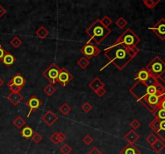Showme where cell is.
I'll use <instances>...</instances> for the list:
<instances>
[{"label":"cell","mask_w":165,"mask_h":154,"mask_svg":"<svg viewBox=\"0 0 165 154\" xmlns=\"http://www.w3.org/2000/svg\"><path fill=\"white\" fill-rule=\"evenodd\" d=\"M104 55L110 60V63L106 64L103 68L100 69L102 72L110 63H112L119 70H123L127 66V64L136 57V55L130 51L129 49L125 48L120 44L114 43L110 47L105 49Z\"/></svg>","instance_id":"cell-1"},{"label":"cell","mask_w":165,"mask_h":154,"mask_svg":"<svg viewBox=\"0 0 165 154\" xmlns=\"http://www.w3.org/2000/svg\"><path fill=\"white\" fill-rule=\"evenodd\" d=\"M85 32L90 37L89 42L93 41L97 44H100L107 36L111 34V30L105 28L100 22V19H97L87 28Z\"/></svg>","instance_id":"cell-2"},{"label":"cell","mask_w":165,"mask_h":154,"mask_svg":"<svg viewBox=\"0 0 165 154\" xmlns=\"http://www.w3.org/2000/svg\"><path fill=\"white\" fill-rule=\"evenodd\" d=\"M129 92L131 95L137 100V101H139V100H140L148 95L158 94L156 85L147 86L145 84L139 82V81H137L133 86L131 87V88L129 89Z\"/></svg>","instance_id":"cell-3"},{"label":"cell","mask_w":165,"mask_h":154,"mask_svg":"<svg viewBox=\"0 0 165 154\" xmlns=\"http://www.w3.org/2000/svg\"><path fill=\"white\" fill-rule=\"evenodd\" d=\"M140 38L135 32L131 29L127 28L123 34L119 36L117 39L116 42L114 43L115 44H120L125 48L130 49L133 47L137 46L140 42Z\"/></svg>","instance_id":"cell-4"},{"label":"cell","mask_w":165,"mask_h":154,"mask_svg":"<svg viewBox=\"0 0 165 154\" xmlns=\"http://www.w3.org/2000/svg\"><path fill=\"white\" fill-rule=\"evenodd\" d=\"M145 68L155 78L159 79L165 74V62L159 56L156 55Z\"/></svg>","instance_id":"cell-5"},{"label":"cell","mask_w":165,"mask_h":154,"mask_svg":"<svg viewBox=\"0 0 165 154\" xmlns=\"http://www.w3.org/2000/svg\"><path fill=\"white\" fill-rule=\"evenodd\" d=\"M162 98H163V96L159 94H155V95H148L144 98L141 99L138 102H139L141 104L145 107L150 112L152 113L156 109L159 105Z\"/></svg>","instance_id":"cell-6"},{"label":"cell","mask_w":165,"mask_h":154,"mask_svg":"<svg viewBox=\"0 0 165 154\" xmlns=\"http://www.w3.org/2000/svg\"><path fill=\"white\" fill-rule=\"evenodd\" d=\"M80 51L83 55H85V57L87 58L89 60L93 57L97 56L101 53V50L99 49V47L89 41H87L85 44L81 47Z\"/></svg>","instance_id":"cell-7"},{"label":"cell","mask_w":165,"mask_h":154,"mask_svg":"<svg viewBox=\"0 0 165 154\" xmlns=\"http://www.w3.org/2000/svg\"><path fill=\"white\" fill-rule=\"evenodd\" d=\"M60 71H61V68L56 63H53L45 71H44L42 75L49 80L51 85H55L57 82Z\"/></svg>","instance_id":"cell-8"},{"label":"cell","mask_w":165,"mask_h":154,"mask_svg":"<svg viewBox=\"0 0 165 154\" xmlns=\"http://www.w3.org/2000/svg\"><path fill=\"white\" fill-rule=\"evenodd\" d=\"M156 35L161 40H165V19L161 18L153 27L148 28Z\"/></svg>","instance_id":"cell-9"},{"label":"cell","mask_w":165,"mask_h":154,"mask_svg":"<svg viewBox=\"0 0 165 154\" xmlns=\"http://www.w3.org/2000/svg\"><path fill=\"white\" fill-rule=\"evenodd\" d=\"M73 79V76L69 72V71L65 68H61L59 76L57 78V83L62 87H66Z\"/></svg>","instance_id":"cell-10"},{"label":"cell","mask_w":165,"mask_h":154,"mask_svg":"<svg viewBox=\"0 0 165 154\" xmlns=\"http://www.w3.org/2000/svg\"><path fill=\"white\" fill-rule=\"evenodd\" d=\"M42 101H41L36 95H33L30 97L28 101L26 102V105L28 106V108H29V112H28V117H29L30 114H31L32 112L37 111V110L42 106Z\"/></svg>","instance_id":"cell-11"},{"label":"cell","mask_w":165,"mask_h":154,"mask_svg":"<svg viewBox=\"0 0 165 154\" xmlns=\"http://www.w3.org/2000/svg\"><path fill=\"white\" fill-rule=\"evenodd\" d=\"M58 119H59V117L52 110H48L41 117V120H42L43 122H45L49 127L53 126L58 120Z\"/></svg>","instance_id":"cell-12"},{"label":"cell","mask_w":165,"mask_h":154,"mask_svg":"<svg viewBox=\"0 0 165 154\" xmlns=\"http://www.w3.org/2000/svg\"><path fill=\"white\" fill-rule=\"evenodd\" d=\"M151 76H152V75L151 74L150 72H148L146 68H142L136 73L134 79L137 80V81H139V82L146 83L147 81L150 79V77Z\"/></svg>","instance_id":"cell-13"},{"label":"cell","mask_w":165,"mask_h":154,"mask_svg":"<svg viewBox=\"0 0 165 154\" xmlns=\"http://www.w3.org/2000/svg\"><path fill=\"white\" fill-rule=\"evenodd\" d=\"M26 82H27L26 79L24 78V77H23L20 73H16V74L13 76L11 80H10V81H9L10 84H12V85H16V86H18V87H20V88H23V87L25 86Z\"/></svg>","instance_id":"cell-14"},{"label":"cell","mask_w":165,"mask_h":154,"mask_svg":"<svg viewBox=\"0 0 165 154\" xmlns=\"http://www.w3.org/2000/svg\"><path fill=\"white\" fill-rule=\"evenodd\" d=\"M6 99L8 100L10 103H11V104L17 106L23 100V96L20 92H11L6 96Z\"/></svg>","instance_id":"cell-15"},{"label":"cell","mask_w":165,"mask_h":154,"mask_svg":"<svg viewBox=\"0 0 165 154\" xmlns=\"http://www.w3.org/2000/svg\"><path fill=\"white\" fill-rule=\"evenodd\" d=\"M119 154H143L134 144L128 143L121 150Z\"/></svg>","instance_id":"cell-16"},{"label":"cell","mask_w":165,"mask_h":154,"mask_svg":"<svg viewBox=\"0 0 165 154\" xmlns=\"http://www.w3.org/2000/svg\"><path fill=\"white\" fill-rule=\"evenodd\" d=\"M124 138H125L126 141H127L129 143L135 144L138 140L139 139V135L135 130L131 129V130H130V131L126 134Z\"/></svg>","instance_id":"cell-17"},{"label":"cell","mask_w":165,"mask_h":154,"mask_svg":"<svg viewBox=\"0 0 165 154\" xmlns=\"http://www.w3.org/2000/svg\"><path fill=\"white\" fill-rule=\"evenodd\" d=\"M15 61H16V58H15L11 53L8 52V51H6L4 57L2 59V63H4L6 67H8L9 68V67H11V66L15 63Z\"/></svg>","instance_id":"cell-18"},{"label":"cell","mask_w":165,"mask_h":154,"mask_svg":"<svg viewBox=\"0 0 165 154\" xmlns=\"http://www.w3.org/2000/svg\"><path fill=\"white\" fill-rule=\"evenodd\" d=\"M89 87L93 90V92L97 91V89L100 88H105V84L102 80H100L98 77H95L92 80L91 82L89 84Z\"/></svg>","instance_id":"cell-19"},{"label":"cell","mask_w":165,"mask_h":154,"mask_svg":"<svg viewBox=\"0 0 165 154\" xmlns=\"http://www.w3.org/2000/svg\"><path fill=\"white\" fill-rule=\"evenodd\" d=\"M20 133H21L22 137L23 138H25L27 140L31 139L32 137V136L34 135V131H33V129L31 128L28 125H26V126L23 127L21 129V131H20Z\"/></svg>","instance_id":"cell-20"},{"label":"cell","mask_w":165,"mask_h":154,"mask_svg":"<svg viewBox=\"0 0 165 154\" xmlns=\"http://www.w3.org/2000/svg\"><path fill=\"white\" fill-rule=\"evenodd\" d=\"M49 34V30L47 29L45 27H44V26H40V28L36 31V35L37 36V37H39L41 39L47 38Z\"/></svg>","instance_id":"cell-21"},{"label":"cell","mask_w":165,"mask_h":154,"mask_svg":"<svg viewBox=\"0 0 165 154\" xmlns=\"http://www.w3.org/2000/svg\"><path fill=\"white\" fill-rule=\"evenodd\" d=\"M151 148L154 150L155 152H156L157 153H159V152H160L161 151L165 148V144L163 141H161L160 139L158 138V140L153 144L152 145H151Z\"/></svg>","instance_id":"cell-22"},{"label":"cell","mask_w":165,"mask_h":154,"mask_svg":"<svg viewBox=\"0 0 165 154\" xmlns=\"http://www.w3.org/2000/svg\"><path fill=\"white\" fill-rule=\"evenodd\" d=\"M152 115L155 119H158L159 120H165V109L161 108H157L152 112Z\"/></svg>","instance_id":"cell-23"},{"label":"cell","mask_w":165,"mask_h":154,"mask_svg":"<svg viewBox=\"0 0 165 154\" xmlns=\"http://www.w3.org/2000/svg\"><path fill=\"white\" fill-rule=\"evenodd\" d=\"M155 134L159 137L161 141H165V120H161L159 129Z\"/></svg>","instance_id":"cell-24"},{"label":"cell","mask_w":165,"mask_h":154,"mask_svg":"<svg viewBox=\"0 0 165 154\" xmlns=\"http://www.w3.org/2000/svg\"><path fill=\"white\" fill-rule=\"evenodd\" d=\"M13 125H15L17 129H22L23 127H24V125H26V121L25 120H23L22 116H17L15 120H13Z\"/></svg>","instance_id":"cell-25"},{"label":"cell","mask_w":165,"mask_h":154,"mask_svg":"<svg viewBox=\"0 0 165 154\" xmlns=\"http://www.w3.org/2000/svg\"><path fill=\"white\" fill-rule=\"evenodd\" d=\"M143 2L148 9H154L160 2V0H143Z\"/></svg>","instance_id":"cell-26"},{"label":"cell","mask_w":165,"mask_h":154,"mask_svg":"<svg viewBox=\"0 0 165 154\" xmlns=\"http://www.w3.org/2000/svg\"><path fill=\"white\" fill-rule=\"evenodd\" d=\"M59 111L62 115H64V116H67V115L72 111V108H71L67 103H64L59 108Z\"/></svg>","instance_id":"cell-27"},{"label":"cell","mask_w":165,"mask_h":154,"mask_svg":"<svg viewBox=\"0 0 165 154\" xmlns=\"http://www.w3.org/2000/svg\"><path fill=\"white\" fill-rule=\"evenodd\" d=\"M159 125H160V120L155 118L154 120L149 124V128H150L155 133H156L157 131H158L159 129Z\"/></svg>","instance_id":"cell-28"},{"label":"cell","mask_w":165,"mask_h":154,"mask_svg":"<svg viewBox=\"0 0 165 154\" xmlns=\"http://www.w3.org/2000/svg\"><path fill=\"white\" fill-rule=\"evenodd\" d=\"M43 91H44V92H45L48 96H52L56 92V88L54 85L49 84V85H48L45 87V88L43 89Z\"/></svg>","instance_id":"cell-29"},{"label":"cell","mask_w":165,"mask_h":154,"mask_svg":"<svg viewBox=\"0 0 165 154\" xmlns=\"http://www.w3.org/2000/svg\"><path fill=\"white\" fill-rule=\"evenodd\" d=\"M89 60L87 58H85V56L80 58L77 61V65L80 67L81 69H85V68L89 65Z\"/></svg>","instance_id":"cell-30"},{"label":"cell","mask_w":165,"mask_h":154,"mask_svg":"<svg viewBox=\"0 0 165 154\" xmlns=\"http://www.w3.org/2000/svg\"><path fill=\"white\" fill-rule=\"evenodd\" d=\"M127 24H128V22H127V19H125L123 17L119 18V19H117V21L115 22V25L119 28H120V29L125 28L127 26Z\"/></svg>","instance_id":"cell-31"},{"label":"cell","mask_w":165,"mask_h":154,"mask_svg":"<svg viewBox=\"0 0 165 154\" xmlns=\"http://www.w3.org/2000/svg\"><path fill=\"white\" fill-rule=\"evenodd\" d=\"M10 43H11V45L13 47L18 48V47H19L21 46L22 43H23V41H22L18 36H15L14 38L11 39V40L10 41Z\"/></svg>","instance_id":"cell-32"},{"label":"cell","mask_w":165,"mask_h":154,"mask_svg":"<svg viewBox=\"0 0 165 154\" xmlns=\"http://www.w3.org/2000/svg\"><path fill=\"white\" fill-rule=\"evenodd\" d=\"M100 22H101L102 25L106 28H109V27L113 23L112 19H110L108 15H105L102 19H100Z\"/></svg>","instance_id":"cell-33"},{"label":"cell","mask_w":165,"mask_h":154,"mask_svg":"<svg viewBox=\"0 0 165 154\" xmlns=\"http://www.w3.org/2000/svg\"><path fill=\"white\" fill-rule=\"evenodd\" d=\"M73 148L69 145L68 144H65L60 148V152L62 154H70L72 152Z\"/></svg>","instance_id":"cell-34"},{"label":"cell","mask_w":165,"mask_h":154,"mask_svg":"<svg viewBox=\"0 0 165 154\" xmlns=\"http://www.w3.org/2000/svg\"><path fill=\"white\" fill-rule=\"evenodd\" d=\"M157 140H158V137L155 136V134H154V133H151V134L148 135V137H147L146 141L150 145H152Z\"/></svg>","instance_id":"cell-35"},{"label":"cell","mask_w":165,"mask_h":154,"mask_svg":"<svg viewBox=\"0 0 165 154\" xmlns=\"http://www.w3.org/2000/svg\"><path fill=\"white\" fill-rule=\"evenodd\" d=\"M81 108L82 111H84L85 113H89V112L93 109V106H92L89 102H85V103L81 105Z\"/></svg>","instance_id":"cell-36"},{"label":"cell","mask_w":165,"mask_h":154,"mask_svg":"<svg viewBox=\"0 0 165 154\" xmlns=\"http://www.w3.org/2000/svg\"><path fill=\"white\" fill-rule=\"evenodd\" d=\"M130 126L131 127V129L136 131L138 129H139L140 126H141V123H140L137 119H134V120L130 123Z\"/></svg>","instance_id":"cell-37"},{"label":"cell","mask_w":165,"mask_h":154,"mask_svg":"<svg viewBox=\"0 0 165 154\" xmlns=\"http://www.w3.org/2000/svg\"><path fill=\"white\" fill-rule=\"evenodd\" d=\"M50 141H51L54 145H56L61 144V141H60V140H59V137H58V133H57V132L53 133V135L50 137Z\"/></svg>","instance_id":"cell-38"},{"label":"cell","mask_w":165,"mask_h":154,"mask_svg":"<svg viewBox=\"0 0 165 154\" xmlns=\"http://www.w3.org/2000/svg\"><path fill=\"white\" fill-rule=\"evenodd\" d=\"M7 87H8L9 89L11 90V92H20V91L22 90V88L12 85V84H10L9 82L8 84H7Z\"/></svg>","instance_id":"cell-39"},{"label":"cell","mask_w":165,"mask_h":154,"mask_svg":"<svg viewBox=\"0 0 165 154\" xmlns=\"http://www.w3.org/2000/svg\"><path fill=\"white\" fill-rule=\"evenodd\" d=\"M32 141L34 142V143L39 144V143H40V142L42 141L43 137H42V136L40 135V133H35L34 135L32 136Z\"/></svg>","instance_id":"cell-40"},{"label":"cell","mask_w":165,"mask_h":154,"mask_svg":"<svg viewBox=\"0 0 165 154\" xmlns=\"http://www.w3.org/2000/svg\"><path fill=\"white\" fill-rule=\"evenodd\" d=\"M83 142L86 145H90L93 142V137H91V136H89V135H86L85 136V137H83V139H82Z\"/></svg>","instance_id":"cell-41"},{"label":"cell","mask_w":165,"mask_h":154,"mask_svg":"<svg viewBox=\"0 0 165 154\" xmlns=\"http://www.w3.org/2000/svg\"><path fill=\"white\" fill-rule=\"evenodd\" d=\"M94 92H95V94L97 96L102 97L106 93V90L105 89V88H100L97 89V91H95Z\"/></svg>","instance_id":"cell-42"},{"label":"cell","mask_w":165,"mask_h":154,"mask_svg":"<svg viewBox=\"0 0 165 154\" xmlns=\"http://www.w3.org/2000/svg\"><path fill=\"white\" fill-rule=\"evenodd\" d=\"M87 154H103V153H102V151H100V150L98 149V148H97V147H93V148H92V149Z\"/></svg>","instance_id":"cell-43"},{"label":"cell","mask_w":165,"mask_h":154,"mask_svg":"<svg viewBox=\"0 0 165 154\" xmlns=\"http://www.w3.org/2000/svg\"><path fill=\"white\" fill-rule=\"evenodd\" d=\"M58 137H59V140L60 141H61V143H62V142L65 141L67 139V137H66V135L63 133V132H60V133H58Z\"/></svg>","instance_id":"cell-44"},{"label":"cell","mask_w":165,"mask_h":154,"mask_svg":"<svg viewBox=\"0 0 165 154\" xmlns=\"http://www.w3.org/2000/svg\"><path fill=\"white\" fill-rule=\"evenodd\" d=\"M6 50L2 47V45L0 44V62L2 61V59L4 57L5 54H6Z\"/></svg>","instance_id":"cell-45"},{"label":"cell","mask_w":165,"mask_h":154,"mask_svg":"<svg viewBox=\"0 0 165 154\" xmlns=\"http://www.w3.org/2000/svg\"><path fill=\"white\" fill-rule=\"evenodd\" d=\"M6 13V9H5L2 5H0V18H2Z\"/></svg>","instance_id":"cell-46"},{"label":"cell","mask_w":165,"mask_h":154,"mask_svg":"<svg viewBox=\"0 0 165 154\" xmlns=\"http://www.w3.org/2000/svg\"><path fill=\"white\" fill-rule=\"evenodd\" d=\"M158 108H163V109H165V97L162 98V100H161V101H160V103H159V105Z\"/></svg>","instance_id":"cell-47"},{"label":"cell","mask_w":165,"mask_h":154,"mask_svg":"<svg viewBox=\"0 0 165 154\" xmlns=\"http://www.w3.org/2000/svg\"><path fill=\"white\" fill-rule=\"evenodd\" d=\"M3 84H4V82H3V80H2V79L0 78V88H1V87L2 86V85H3Z\"/></svg>","instance_id":"cell-48"},{"label":"cell","mask_w":165,"mask_h":154,"mask_svg":"<svg viewBox=\"0 0 165 154\" xmlns=\"http://www.w3.org/2000/svg\"><path fill=\"white\" fill-rule=\"evenodd\" d=\"M162 79H163V80H164V81H165V74H164V76H163V77H162Z\"/></svg>","instance_id":"cell-49"}]
</instances>
